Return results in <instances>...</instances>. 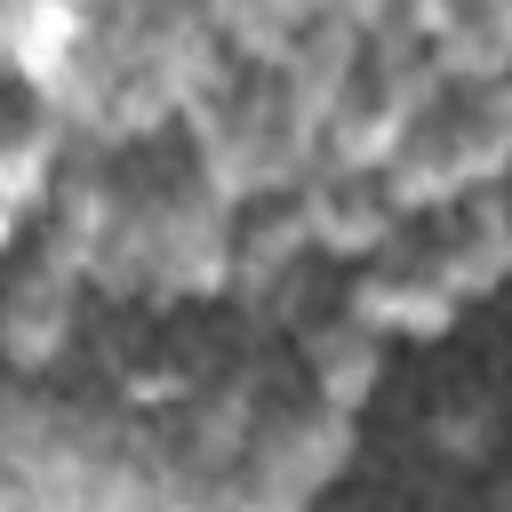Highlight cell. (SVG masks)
Masks as SVG:
<instances>
[{
    "instance_id": "6da1fadb",
    "label": "cell",
    "mask_w": 512,
    "mask_h": 512,
    "mask_svg": "<svg viewBox=\"0 0 512 512\" xmlns=\"http://www.w3.org/2000/svg\"><path fill=\"white\" fill-rule=\"evenodd\" d=\"M512 160V88H440L408 136L384 152L376 184L400 216H440L464 192H488Z\"/></svg>"
},
{
    "instance_id": "7a4b0ae2",
    "label": "cell",
    "mask_w": 512,
    "mask_h": 512,
    "mask_svg": "<svg viewBox=\"0 0 512 512\" xmlns=\"http://www.w3.org/2000/svg\"><path fill=\"white\" fill-rule=\"evenodd\" d=\"M352 464V416H328L312 400H272L248 448L216 480V512H312V496Z\"/></svg>"
},
{
    "instance_id": "3957f363",
    "label": "cell",
    "mask_w": 512,
    "mask_h": 512,
    "mask_svg": "<svg viewBox=\"0 0 512 512\" xmlns=\"http://www.w3.org/2000/svg\"><path fill=\"white\" fill-rule=\"evenodd\" d=\"M80 272H64L56 256H32L8 288H0V360L8 368H48L72 336H80Z\"/></svg>"
},
{
    "instance_id": "277c9868",
    "label": "cell",
    "mask_w": 512,
    "mask_h": 512,
    "mask_svg": "<svg viewBox=\"0 0 512 512\" xmlns=\"http://www.w3.org/2000/svg\"><path fill=\"white\" fill-rule=\"evenodd\" d=\"M296 208H304V240H312V256H384L400 232H408V216L392 208V192L376 184V176H304L296 184Z\"/></svg>"
},
{
    "instance_id": "5b68a950",
    "label": "cell",
    "mask_w": 512,
    "mask_h": 512,
    "mask_svg": "<svg viewBox=\"0 0 512 512\" xmlns=\"http://www.w3.org/2000/svg\"><path fill=\"white\" fill-rule=\"evenodd\" d=\"M344 312H352L368 336H448L464 304H456L416 256H384V264L360 272V288H352Z\"/></svg>"
},
{
    "instance_id": "8992f818",
    "label": "cell",
    "mask_w": 512,
    "mask_h": 512,
    "mask_svg": "<svg viewBox=\"0 0 512 512\" xmlns=\"http://www.w3.org/2000/svg\"><path fill=\"white\" fill-rule=\"evenodd\" d=\"M296 360H304V400L312 408H328V416H352L376 384H384V336H368L352 312H336V320H312L304 328V344H296Z\"/></svg>"
},
{
    "instance_id": "52a82bcc",
    "label": "cell",
    "mask_w": 512,
    "mask_h": 512,
    "mask_svg": "<svg viewBox=\"0 0 512 512\" xmlns=\"http://www.w3.org/2000/svg\"><path fill=\"white\" fill-rule=\"evenodd\" d=\"M488 440H496V408H488V400H456V408L432 416V448H440L448 464H480Z\"/></svg>"
}]
</instances>
